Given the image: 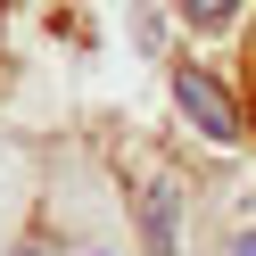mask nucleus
Masks as SVG:
<instances>
[{
    "label": "nucleus",
    "mask_w": 256,
    "mask_h": 256,
    "mask_svg": "<svg viewBox=\"0 0 256 256\" xmlns=\"http://www.w3.org/2000/svg\"><path fill=\"white\" fill-rule=\"evenodd\" d=\"M132 206H140V248L149 256H182V182H174L166 166L132 190Z\"/></svg>",
    "instance_id": "f03ea898"
},
{
    "label": "nucleus",
    "mask_w": 256,
    "mask_h": 256,
    "mask_svg": "<svg viewBox=\"0 0 256 256\" xmlns=\"http://www.w3.org/2000/svg\"><path fill=\"white\" fill-rule=\"evenodd\" d=\"M174 17H182L190 34H223V25L240 17V0H174Z\"/></svg>",
    "instance_id": "7ed1b4c3"
},
{
    "label": "nucleus",
    "mask_w": 256,
    "mask_h": 256,
    "mask_svg": "<svg viewBox=\"0 0 256 256\" xmlns=\"http://www.w3.org/2000/svg\"><path fill=\"white\" fill-rule=\"evenodd\" d=\"M83 256H108V248H83Z\"/></svg>",
    "instance_id": "39448f33"
},
{
    "label": "nucleus",
    "mask_w": 256,
    "mask_h": 256,
    "mask_svg": "<svg viewBox=\"0 0 256 256\" xmlns=\"http://www.w3.org/2000/svg\"><path fill=\"white\" fill-rule=\"evenodd\" d=\"M232 256H256V232H240V240H232Z\"/></svg>",
    "instance_id": "20e7f679"
},
{
    "label": "nucleus",
    "mask_w": 256,
    "mask_h": 256,
    "mask_svg": "<svg viewBox=\"0 0 256 256\" xmlns=\"http://www.w3.org/2000/svg\"><path fill=\"white\" fill-rule=\"evenodd\" d=\"M174 108H182V116L198 124V132L215 140V149H232V140L248 132V116H240V100H232V91H223V83H215L206 66H174Z\"/></svg>",
    "instance_id": "f257e3e1"
}]
</instances>
